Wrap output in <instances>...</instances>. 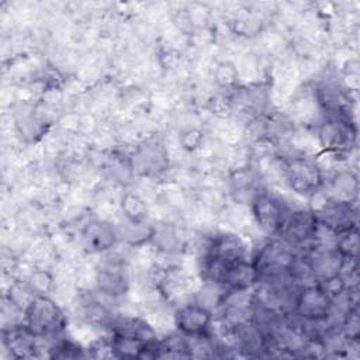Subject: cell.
I'll return each instance as SVG.
<instances>
[{
    "mask_svg": "<svg viewBox=\"0 0 360 360\" xmlns=\"http://www.w3.org/2000/svg\"><path fill=\"white\" fill-rule=\"evenodd\" d=\"M120 207H121V212L125 222L135 224V225L146 224L149 210H148L146 201L139 194L134 191L124 193L120 201Z\"/></svg>",
    "mask_w": 360,
    "mask_h": 360,
    "instance_id": "obj_17",
    "label": "cell"
},
{
    "mask_svg": "<svg viewBox=\"0 0 360 360\" xmlns=\"http://www.w3.org/2000/svg\"><path fill=\"white\" fill-rule=\"evenodd\" d=\"M280 170L292 193L309 197L325 187V174L315 159L304 155L281 156Z\"/></svg>",
    "mask_w": 360,
    "mask_h": 360,
    "instance_id": "obj_2",
    "label": "cell"
},
{
    "mask_svg": "<svg viewBox=\"0 0 360 360\" xmlns=\"http://www.w3.org/2000/svg\"><path fill=\"white\" fill-rule=\"evenodd\" d=\"M339 332L347 340H359L360 338V319H359V304L350 307L342 316L339 325Z\"/></svg>",
    "mask_w": 360,
    "mask_h": 360,
    "instance_id": "obj_21",
    "label": "cell"
},
{
    "mask_svg": "<svg viewBox=\"0 0 360 360\" xmlns=\"http://www.w3.org/2000/svg\"><path fill=\"white\" fill-rule=\"evenodd\" d=\"M120 235L117 228L105 219H90L82 231V239L86 249L91 253H108L117 243Z\"/></svg>",
    "mask_w": 360,
    "mask_h": 360,
    "instance_id": "obj_14",
    "label": "cell"
},
{
    "mask_svg": "<svg viewBox=\"0 0 360 360\" xmlns=\"http://www.w3.org/2000/svg\"><path fill=\"white\" fill-rule=\"evenodd\" d=\"M250 211L256 225L264 233L276 236L291 210L273 193L267 190H257L250 198Z\"/></svg>",
    "mask_w": 360,
    "mask_h": 360,
    "instance_id": "obj_5",
    "label": "cell"
},
{
    "mask_svg": "<svg viewBox=\"0 0 360 360\" xmlns=\"http://www.w3.org/2000/svg\"><path fill=\"white\" fill-rule=\"evenodd\" d=\"M295 255L297 250L294 248H291L278 236H273L257 250L252 259L257 270L259 280L290 271V266Z\"/></svg>",
    "mask_w": 360,
    "mask_h": 360,
    "instance_id": "obj_6",
    "label": "cell"
},
{
    "mask_svg": "<svg viewBox=\"0 0 360 360\" xmlns=\"http://www.w3.org/2000/svg\"><path fill=\"white\" fill-rule=\"evenodd\" d=\"M25 281L35 295H49L53 288V276L45 269L32 270Z\"/></svg>",
    "mask_w": 360,
    "mask_h": 360,
    "instance_id": "obj_22",
    "label": "cell"
},
{
    "mask_svg": "<svg viewBox=\"0 0 360 360\" xmlns=\"http://www.w3.org/2000/svg\"><path fill=\"white\" fill-rule=\"evenodd\" d=\"M318 229L319 224L315 212L309 208H300L288 212L276 236L283 239L297 252H304L316 243Z\"/></svg>",
    "mask_w": 360,
    "mask_h": 360,
    "instance_id": "obj_4",
    "label": "cell"
},
{
    "mask_svg": "<svg viewBox=\"0 0 360 360\" xmlns=\"http://www.w3.org/2000/svg\"><path fill=\"white\" fill-rule=\"evenodd\" d=\"M318 224L333 235L346 232L357 226V208L356 202L342 201L329 197L326 202L314 211Z\"/></svg>",
    "mask_w": 360,
    "mask_h": 360,
    "instance_id": "obj_10",
    "label": "cell"
},
{
    "mask_svg": "<svg viewBox=\"0 0 360 360\" xmlns=\"http://www.w3.org/2000/svg\"><path fill=\"white\" fill-rule=\"evenodd\" d=\"M96 285L101 295L120 298L128 292L129 277L124 263L117 256L103 259L96 269Z\"/></svg>",
    "mask_w": 360,
    "mask_h": 360,
    "instance_id": "obj_9",
    "label": "cell"
},
{
    "mask_svg": "<svg viewBox=\"0 0 360 360\" xmlns=\"http://www.w3.org/2000/svg\"><path fill=\"white\" fill-rule=\"evenodd\" d=\"M328 193V191H326ZM329 197L354 202L357 198V177L350 170H338L330 179Z\"/></svg>",
    "mask_w": 360,
    "mask_h": 360,
    "instance_id": "obj_16",
    "label": "cell"
},
{
    "mask_svg": "<svg viewBox=\"0 0 360 360\" xmlns=\"http://www.w3.org/2000/svg\"><path fill=\"white\" fill-rule=\"evenodd\" d=\"M202 256L210 257L228 267L236 262L246 259V248L243 240L238 235L221 232L210 239L205 253Z\"/></svg>",
    "mask_w": 360,
    "mask_h": 360,
    "instance_id": "obj_13",
    "label": "cell"
},
{
    "mask_svg": "<svg viewBox=\"0 0 360 360\" xmlns=\"http://www.w3.org/2000/svg\"><path fill=\"white\" fill-rule=\"evenodd\" d=\"M214 319L215 316L207 305L191 301L180 304L173 315L176 330L186 338L212 335Z\"/></svg>",
    "mask_w": 360,
    "mask_h": 360,
    "instance_id": "obj_8",
    "label": "cell"
},
{
    "mask_svg": "<svg viewBox=\"0 0 360 360\" xmlns=\"http://www.w3.org/2000/svg\"><path fill=\"white\" fill-rule=\"evenodd\" d=\"M316 138L326 153L345 156L357 145V125L354 120L325 117L316 129Z\"/></svg>",
    "mask_w": 360,
    "mask_h": 360,
    "instance_id": "obj_3",
    "label": "cell"
},
{
    "mask_svg": "<svg viewBox=\"0 0 360 360\" xmlns=\"http://www.w3.org/2000/svg\"><path fill=\"white\" fill-rule=\"evenodd\" d=\"M41 339L21 322L7 323L1 328V345L11 359H30L37 356Z\"/></svg>",
    "mask_w": 360,
    "mask_h": 360,
    "instance_id": "obj_12",
    "label": "cell"
},
{
    "mask_svg": "<svg viewBox=\"0 0 360 360\" xmlns=\"http://www.w3.org/2000/svg\"><path fill=\"white\" fill-rule=\"evenodd\" d=\"M158 357H190L187 338L180 332L158 340Z\"/></svg>",
    "mask_w": 360,
    "mask_h": 360,
    "instance_id": "obj_19",
    "label": "cell"
},
{
    "mask_svg": "<svg viewBox=\"0 0 360 360\" xmlns=\"http://www.w3.org/2000/svg\"><path fill=\"white\" fill-rule=\"evenodd\" d=\"M333 246L343 259H359V228L335 235Z\"/></svg>",
    "mask_w": 360,
    "mask_h": 360,
    "instance_id": "obj_20",
    "label": "cell"
},
{
    "mask_svg": "<svg viewBox=\"0 0 360 360\" xmlns=\"http://www.w3.org/2000/svg\"><path fill=\"white\" fill-rule=\"evenodd\" d=\"M315 101L325 117H338L353 120V101L349 87L338 82H322L314 90Z\"/></svg>",
    "mask_w": 360,
    "mask_h": 360,
    "instance_id": "obj_11",
    "label": "cell"
},
{
    "mask_svg": "<svg viewBox=\"0 0 360 360\" xmlns=\"http://www.w3.org/2000/svg\"><path fill=\"white\" fill-rule=\"evenodd\" d=\"M22 321L42 340H53L63 335L68 318L51 295H35L24 311Z\"/></svg>",
    "mask_w": 360,
    "mask_h": 360,
    "instance_id": "obj_1",
    "label": "cell"
},
{
    "mask_svg": "<svg viewBox=\"0 0 360 360\" xmlns=\"http://www.w3.org/2000/svg\"><path fill=\"white\" fill-rule=\"evenodd\" d=\"M291 314L301 321H329L332 300L318 283L300 287L292 300Z\"/></svg>",
    "mask_w": 360,
    "mask_h": 360,
    "instance_id": "obj_7",
    "label": "cell"
},
{
    "mask_svg": "<svg viewBox=\"0 0 360 360\" xmlns=\"http://www.w3.org/2000/svg\"><path fill=\"white\" fill-rule=\"evenodd\" d=\"M215 83L226 90H233L238 84V69L232 62H219L214 70Z\"/></svg>",
    "mask_w": 360,
    "mask_h": 360,
    "instance_id": "obj_23",
    "label": "cell"
},
{
    "mask_svg": "<svg viewBox=\"0 0 360 360\" xmlns=\"http://www.w3.org/2000/svg\"><path fill=\"white\" fill-rule=\"evenodd\" d=\"M129 159L134 172H139L142 174L158 173L166 165L165 150L162 145L158 143H146L145 146H141Z\"/></svg>",
    "mask_w": 360,
    "mask_h": 360,
    "instance_id": "obj_15",
    "label": "cell"
},
{
    "mask_svg": "<svg viewBox=\"0 0 360 360\" xmlns=\"http://www.w3.org/2000/svg\"><path fill=\"white\" fill-rule=\"evenodd\" d=\"M202 139H204V132L198 128H188L186 131L181 132L180 135V145L184 150H188V152H193L195 149H198L202 143Z\"/></svg>",
    "mask_w": 360,
    "mask_h": 360,
    "instance_id": "obj_24",
    "label": "cell"
},
{
    "mask_svg": "<svg viewBox=\"0 0 360 360\" xmlns=\"http://www.w3.org/2000/svg\"><path fill=\"white\" fill-rule=\"evenodd\" d=\"M46 356L49 359H60V360H77V359H86L89 357L87 349H84L80 343L59 336L49 342L48 353Z\"/></svg>",
    "mask_w": 360,
    "mask_h": 360,
    "instance_id": "obj_18",
    "label": "cell"
}]
</instances>
